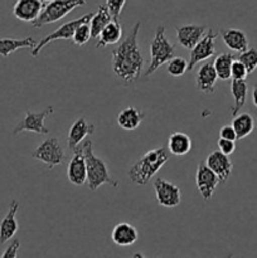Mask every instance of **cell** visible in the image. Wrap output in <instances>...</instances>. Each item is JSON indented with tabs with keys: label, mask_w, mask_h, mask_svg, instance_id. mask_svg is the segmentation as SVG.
Instances as JSON below:
<instances>
[{
	"label": "cell",
	"mask_w": 257,
	"mask_h": 258,
	"mask_svg": "<svg viewBox=\"0 0 257 258\" xmlns=\"http://www.w3.org/2000/svg\"><path fill=\"white\" fill-rule=\"evenodd\" d=\"M140 22H136L125 39L112 50V71L125 83H134L143 72L144 57L138 43Z\"/></svg>",
	"instance_id": "6da1fadb"
},
{
	"label": "cell",
	"mask_w": 257,
	"mask_h": 258,
	"mask_svg": "<svg viewBox=\"0 0 257 258\" xmlns=\"http://www.w3.org/2000/svg\"><path fill=\"white\" fill-rule=\"evenodd\" d=\"M169 158H170V153L164 146L149 150L148 153L144 154L140 160L136 161L128 169V179L135 185H146L155 176V174L168 163Z\"/></svg>",
	"instance_id": "7a4b0ae2"
},
{
	"label": "cell",
	"mask_w": 257,
	"mask_h": 258,
	"mask_svg": "<svg viewBox=\"0 0 257 258\" xmlns=\"http://www.w3.org/2000/svg\"><path fill=\"white\" fill-rule=\"evenodd\" d=\"M81 146H82V150L86 159L88 189H90L91 191H95L97 190L98 188H101L102 185H105V184H108V185H111L115 189L120 188L118 181L113 180V179L111 178L110 171H108L105 161H103L102 159L97 158V156L93 154L92 141L85 140Z\"/></svg>",
	"instance_id": "3957f363"
},
{
	"label": "cell",
	"mask_w": 257,
	"mask_h": 258,
	"mask_svg": "<svg viewBox=\"0 0 257 258\" xmlns=\"http://www.w3.org/2000/svg\"><path fill=\"white\" fill-rule=\"evenodd\" d=\"M175 47L170 43V40L165 35V27L159 25L155 30L153 40L150 44V64L146 70L145 76H150L159 70L163 64L174 58Z\"/></svg>",
	"instance_id": "277c9868"
},
{
	"label": "cell",
	"mask_w": 257,
	"mask_h": 258,
	"mask_svg": "<svg viewBox=\"0 0 257 258\" xmlns=\"http://www.w3.org/2000/svg\"><path fill=\"white\" fill-rule=\"evenodd\" d=\"M85 4L86 0H53L44 5V9L40 13L39 18L33 23V27L42 28L43 25L58 22L70 14L73 9L83 7Z\"/></svg>",
	"instance_id": "5b68a950"
},
{
	"label": "cell",
	"mask_w": 257,
	"mask_h": 258,
	"mask_svg": "<svg viewBox=\"0 0 257 258\" xmlns=\"http://www.w3.org/2000/svg\"><path fill=\"white\" fill-rule=\"evenodd\" d=\"M93 17V13H88V14L82 15L78 19H73L71 22L65 23V24L60 25L58 29H55L54 32L50 33V34L45 35L43 39H40L39 42L37 43L34 48L32 49V55L34 58H37L39 55V53L42 52V49L44 47H47L48 44H50L52 42L58 39H62V40H72L73 34H75V30L80 27L81 24L83 23H90L91 18Z\"/></svg>",
	"instance_id": "8992f818"
},
{
	"label": "cell",
	"mask_w": 257,
	"mask_h": 258,
	"mask_svg": "<svg viewBox=\"0 0 257 258\" xmlns=\"http://www.w3.org/2000/svg\"><path fill=\"white\" fill-rule=\"evenodd\" d=\"M32 158L47 164L49 170L54 166L62 165L66 160L65 150L57 138H48L42 141L32 153Z\"/></svg>",
	"instance_id": "52a82bcc"
},
{
	"label": "cell",
	"mask_w": 257,
	"mask_h": 258,
	"mask_svg": "<svg viewBox=\"0 0 257 258\" xmlns=\"http://www.w3.org/2000/svg\"><path fill=\"white\" fill-rule=\"evenodd\" d=\"M53 112H54V107L53 106H48L42 112H32V111H28L25 113L24 118L14 127L13 135H18L20 133H33L39 134V135L49 134V128L45 127L44 120L47 116L52 115Z\"/></svg>",
	"instance_id": "ba28073f"
},
{
	"label": "cell",
	"mask_w": 257,
	"mask_h": 258,
	"mask_svg": "<svg viewBox=\"0 0 257 258\" xmlns=\"http://www.w3.org/2000/svg\"><path fill=\"white\" fill-rule=\"evenodd\" d=\"M158 203L161 207L174 208L181 202V190L175 184L166 181L163 178H156L153 184Z\"/></svg>",
	"instance_id": "9c48e42d"
},
{
	"label": "cell",
	"mask_w": 257,
	"mask_h": 258,
	"mask_svg": "<svg viewBox=\"0 0 257 258\" xmlns=\"http://www.w3.org/2000/svg\"><path fill=\"white\" fill-rule=\"evenodd\" d=\"M216 38L217 34L213 32V29L207 30L206 35L197 43L196 47L191 49L190 53V59L188 63V70L191 71L196 64L198 63L204 62L208 58L213 57L214 53H216Z\"/></svg>",
	"instance_id": "30bf717a"
},
{
	"label": "cell",
	"mask_w": 257,
	"mask_h": 258,
	"mask_svg": "<svg viewBox=\"0 0 257 258\" xmlns=\"http://www.w3.org/2000/svg\"><path fill=\"white\" fill-rule=\"evenodd\" d=\"M67 179L75 186H82L83 184L87 183L86 159L81 145L73 150V156L67 168Z\"/></svg>",
	"instance_id": "8fae6325"
},
{
	"label": "cell",
	"mask_w": 257,
	"mask_h": 258,
	"mask_svg": "<svg viewBox=\"0 0 257 258\" xmlns=\"http://www.w3.org/2000/svg\"><path fill=\"white\" fill-rule=\"evenodd\" d=\"M196 184L202 198L204 201H211L217 185L219 184V180L216 174L206 165L204 161H202L198 165V168H197Z\"/></svg>",
	"instance_id": "7c38bea8"
},
{
	"label": "cell",
	"mask_w": 257,
	"mask_h": 258,
	"mask_svg": "<svg viewBox=\"0 0 257 258\" xmlns=\"http://www.w3.org/2000/svg\"><path fill=\"white\" fill-rule=\"evenodd\" d=\"M206 165L213 171L218 178L219 184H224L232 175V170H233V164H232L229 156L224 155L221 151L216 150L208 155L206 159Z\"/></svg>",
	"instance_id": "4fadbf2b"
},
{
	"label": "cell",
	"mask_w": 257,
	"mask_h": 258,
	"mask_svg": "<svg viewBox=\"0 0 257 258\" xmlns=\"http://www.w3.org/2000/svg\"><path fill=\"white\" fill-rule=\"evenodd\" d=\"M44 9L42 0H17L13 7V14L17 19L27 23H34Z\"/></svg>",
	"instance_id": "5bb4252c"
},
{
	"label": "cell",
	"mask_w": 257,
	"mask_h": 258,
	"mask_svg": "<svg viewBox=\"0 0 257 258\" xmlns=\"http://www.w3.org/2000/svg\"><path fill=\"white\" fill-rule=\"evenodd\" d=\"M176 39L179 44L185 49L191 50L197 45V43L206 35L207 28L204 25L188 24L176 27Z\"/></svg>",
	"instance_id": "9a60e30c"
},
{
	"label": "cell",
	"mask_w": 257,
	"mask_h": 258,
	"mask_svg": "<svg viewBox=\"0 0 257 258\" xmlns=\"http://www.w3.org/2000/svg\"><path fill=\"white\" fill-rule=\"evenodd\" d=\"M18 209H19V202L12 201L7 214L0 222V244H4L10 241L19 229V224L15 218Z\"/></svg>",
	"instance_id": "2e32d148"
},
{
	"label": "cell",
	"mask_w": 257,
	"mask_h": 258,
	"mask_svg": "<svg viewBox=\"0 0 257 258\" xmlns=\"http://www.w3.org/2000/svg\"><path fill=\"white\" fill-rule=\"evenodd\" d=\"M93 133H95V125L93 123L87 122L85 117L77 118L70 127V131H68V149L73 151L77 146L81 145V143L85 140L86 136L92 135Z\"/></svg>",
	"instance_id": "e0dca14e"
},
{
	"label": "cell",
	"mask_w": 257,
	"mask_h": 258,
	"mask_svg": "<svg viewBox=\"0 0 257 258\" xmlns=\"http://www.w3.org/2000/svg\"><path fill=\"white\" fill-rule=\"evenodd\" d=\"M217 73L214 71L213 63H203L199 67L198 72L196 76V87L197 90L201 91L206 95H212L216 88Z\"/></svg>",
	"instance_id": "ac0fdd59"
},
{
	"label": "cell",
	"mask_w": 257,
	"mask_h": 258,
	"mask_svg": "<svg viewBox=\"0 0 257 258\" xmlns=\"http://www.w3.org/2000/svg\"><path fill=\"white\" fill-rule=\"evenodd\" d=\"M221 37L227 48L237 53H243L248 49V38L246 33L236 28L221 29Z\"/></svg>",
	"instance_id": "d6986e66"
},
{
	"label": "cell",
	"mask_w": 257,
	"mask_h": 258,
	"mask_svg": "<svg viewBox=\"0 0 257 258\" xmlns=\"http://www.w3.org/2000/svg\"><path fill=\"white\" fill-rule=\"evenodd\" d=\"M111 238H112L113 243L117 244V246L130 247L138 241L139 233L133 224L122 222V223L116 224L115 228L112 229Z\"/></svg>",
	"instance_id": "ffe728a7"
},
{
	"label": "cell",
	"mask_w": 257,
	"mask_h": 258,
	"mask_svg": "<svg viewBox=\"0 0 257 258\" xmlns=\"http://www.w3.org/2000/svg\"><path fill=\"white\" fill-rule=\"evenodd\" d=\"M145 118V113L143 111L138 110V108L126 107L118 113L117 116V123L121 128L127 131H134L141 125L143 120Z\"/></svg>",
	"instance_id": "44dd1931"
},
{
	"label": "cell",
	"mask_w": 257,
	"mask_h": 258,
	"mask_svg": "<svg viewBox=\"0 0 257 258\" xmlns=\"http://www.w3.org/2000/svg\"><path fill=\"white\" fill-rule=\"evenodd\" d=\"M166 149H168L171 155L184 156L191 150V139L189 138L188 134L175 131V133L169 136L168 148Z\"/></svg>",
	"instance_id": "7402d4cb"
},
{
	"label": "cell",
	"mask_w": 257,
	"mask_h": 258,
	"mask_svg": "<svg viewBox=\"0 0 257 258\" xmlns=\"http://www.w3.org/2000/svg\"><path fill=\"white\" fill-rule=\"evenodd\" d=\"M37 42L34 38L27 37L23 39H15V38H0V55L4 58L9 57L15 50L22 48H34Z\"/></svg>",
	"instance_id": "603a6c76"
},
{
	"label": "cell",
	"mask_w": 257,
	"mask_h": 258,
	"mask_svg": "<svg viewBox=\"0 0 257 258\" xmlns=\"http://www.w3.org/2000/svg\"><path fill=\"white\" fill-rule=\"evenodd\" d=\"M231 92L233 96L234 103L231 106V113L233 117L239 115V111L244 106L247 100V92H248V85H247L246 80L243 81H236L232 80L231 83Z\"/></svg>",
	"instance_id": "cb8c5ba5"
},
{
	"label": "cell",
	"mask_w": 257,
	"mask_h": 258,
	"mask_svg": "<svg viewBox=\"0 0 257 258\" xmlns=\"http://www.w3.org/2000/svg\"><path fill=\"white\" fill-rule=\"evenodd\" d=\"M121 37H122V27L118 22L112 20L98 35V42L96 44V48H105L107 45L116 44V43L120 42Z\"/></svg>",
	"instance_id": "d4e9b609"
},
{
	"label": "cell",
	"mask_w": 257,
	"mask_h": 258,
	"mask_svg": "<svg viewBox=\"0 0 257 258\" xmlns=\"http://www.w3.org/2000/svg\"><path fill=\"white\" fill-rule=\"evenodd\" d=\"M112 22V17L108 13L106 5H100L97 12L93 13V17L90 20V29H91V37L98 38L103 29L108 25V23Z\"/></svg>",
	"instance_id": "484cf974"
},
{
	"label": "cell",
	"mask_w": 257,
	"mask_h": 258,
	"mask_svg": "<svg viewBox=\"0 0 257 258\" xmlns=\"http://www.w3.org/2000/svg\"><path fill=\"white\" fill-rule=\"evenodd\" d=\"M232 127L234 128L237 140L247 138L254 128V118L249 113H239L232 121Z\"/></svg>",
	"instance_id": "4316f807"
},
{
	"label": "cell",
	"mask_w": 257,
	"mask_h": 258,
	"mask_svg": "<svg viewBox=\"0 0 257 258\" xmlns=\"http://www.w3.org/2000/svg\"><path fill=\"white\" fill-rule=\"evenodd\" d=\"M233 60L234 57L231 53H221L219 55H217L213 62V67L219 80L227 81L231 78V68Z\"/></svg>",
	"instance_id": "83f0119b"
},
{
	"label": "cell",
	"mask_w": 257,
	"mask_h": 258,
	"mask_svg": "<svg viewBox=\"0 0 257 258\" xmlns=\"http://www.w3.org/2000/svg\"><path fill=\"white\" fill-rule=\"evenodd\" d=\"M237 60H239L246 67L249 75L257 68V49L256 48H248L246 52L239 53Z\"/></svg>",
	"instance_id": "f1b7e54d"
},
{
	"label": "cell",
	"mask_w": 257,
	"mask_h": 258,
	"mask_svg": "<svg viewBox=\"0 0 257 258\" xmlns=\"http://www.w3.org/2000/svg\"><path fill=\"white\" fill-rule=\"evenodd\" d=\"M188 71V62L183 57H174L168 63V72L173 77H181Z\"/></svg>",
	"instance_id": "f546056e"
},
{
	"label": "cell",
	"mask_w": 257,
	"mask_h": 258,
	"mask_svg": "<svg viewBox=\"0 0 257 258\" xmlns=\"http://www.w3.org/2000/svg\"><path fill=\"white\" fill-rule=\"evenodd\" d=\"M91 38L92 37H91L90 23H83L75 30V34L72 37V43L75 45L81 47V45H85Z\"/></svg>",
	"instance_id": "4dcf8cb0"
},
{
	"label": "cell",
	"mask_w": 257,
	"mask_h": 258,
	"mask_svg": "<svg viewBox=\"0 0 257 258\" xmlns=\"http://www.w3.org/2000/svg\"><path fill=\"white\" fill-rule=\"evenodd\" d=\"M125 4H126V0H106L105 5L106 8H107L110 15L112 17V20L118 22V17H120Z\"/></svg>",
	"instance_id": "1f68e13d"
},
{
	"label": "cell",
	"mask_w": 257,
	"mask_h": 258,
	"mask_svg": "<svg viewBox=\"0 0 257 258\" xmlns=\"http://www.w3.org/2000/svg\"><path fill=\"white\" fill-rule=\"evenodd\" d=\"M248 76V72H247L246 67L242 64L239 60H233L231 68V78L236 81H243L246 80V77Z\"/></svg>",
	"instance_id": "d6a6232c"
},
{
	"label": "cell",
	"mask_w": 257,
	"mask_h": 258,
	"mask_svg": "<svg viewBox=\"0 0 257 258\" xmlns=\"http://www.w3.org/2000/svg\"><path fill=\"white\" fill-rule=\"evenodd\" d=\"M217 145H218V151H221L222 154H224L227 156L233 154L234 150H236V144H234V141L226 140V139L219 138Z\"/></svg>",
	"instance_id": "836d02e7"
},
{
	"label": "cell",
	"mask_w": 257,
	"mask_h": 258,
	"mask_svg": "<svg viewBox=\"0 0 257 258\" xmlns=\"http://www.w3.org/2000/svg\"><path fill=\"white\" fill-rule=\"evenodd\" d=\"M20 248V241L19 239H13L12 243L5 248L0 258H18V251Z\"/></svg>",
	"instance_id": "e575fe53"
},
{
	"label": "cell",
	"mask_w": 257,
	"mask_h": 258,
	"mask_svg": "<svg viewBox=\"0 0 257 258\" xmlns=\"http://www.w3.org/2000/svg\"><path fill=\"white\" fill-rule=\"evenodd\" d=\"M219 136L221 139H226V140H231V141H236L237 140V135L234 128L232 127V125H226L219 130Z\"/></svg>",
	"instance_id": "d590c367"
},
{
	"label": "cell",
	"mask_w": 257,
	"mask_h": 258,
	"mask_svg": "<svg viewBox=\"0 0 257 258\" xmlns=\"http://www.w3.org/2000/svg\"><path fill=\"white\" fill-rule=\"evenodd\" d=\"M252 101H253L254 107L257 108V85H254L253 90H252Z\"/></svg>",
	"instance_id": "8d00e7d4"
},
{
	"label": "cell",
	"mask_w": 257,
	"mask_h": 258,
	"mask_svg": "<svg viewBox=\"0 0 257 258\" xmlns=\"http://www.w3.org/2000/svg\"><path fill=\"white\" fill-rule=\"evenodd\" d=\"M131 258H145V257H144V254L140 253V252H136V253L133 254V257Z\"/></svg>",
	"instance_id": "74e56055"
},
{
	"label": "cell",
	"mask_w": 257,
	"mask_h": 258,
	"mask_svg": "<svg viewBox=\"0 0 257 258\" xmlns=\"http://www.w3.org/2000/svg\"><path fill=\"white\" fill-rule=\"evenodd\" d=\"M224 258H233V254H232V253H229L228 256H226V257H224Z\"/></svg>",
	"instance_id": "f35d334b"
},
{
	"label": "cell",
	"mask_w": 257,
	"mask_h": 258,
	"mask_svg": "<svg viewBox=\"0 0 257 258\" xmlns=\"http://www.w3.org/2000/svg\"><path fill=\"white\" fill-rule=\"evenodd\" d=\"M42 2H47V3H50V2H53V0H42Z\"/></svg>",
	"instance_id": "ab89813d"
}]
</instances>
